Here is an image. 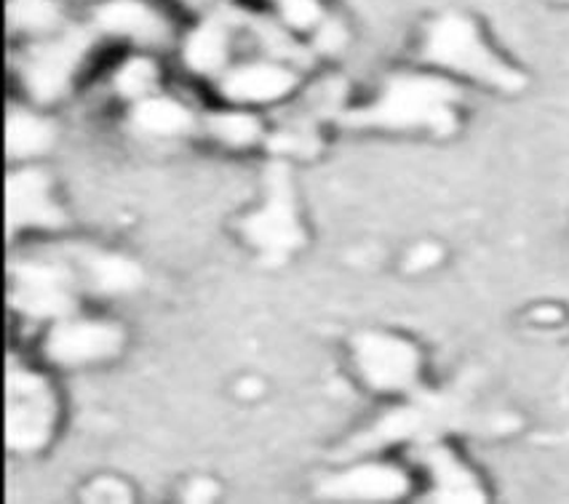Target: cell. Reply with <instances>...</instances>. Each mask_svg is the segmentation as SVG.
I'll use <instances>...</instances> for the list:
<instances>
[{
  "mask_svg": "<svg viewBox=\"0 0 569 504\" xmlns=\"http://www.w3.org/2000/svg\"><path fill=\"white\" fill-rule=\"evenodd\" d=\"M458 89L433 75H399L382 91V97L367 110H356L346 118L350 125H377V129H426L445 137L458 129Z\"/></svg>",
  "mask_w": 569,
  "mask_h": 504,
  "instance_id": "6da1fadb",
  "label": "cell"
},
{
  "mask_svg": "<svg viewBox=\"0 0 569 504\" xmlns=\"http://www.w3.org/2000/svg\"><path fill=\"white\" fill-rule=\"evenodd\" d=\"M426 59L502 91H519L527 83L519 70L508 68L500 57L492 54L471 19L460 14H447L431 24L426 38Z\"/></svg>",
  "mask_w": 569,
  "mask_h": 504,
  "instance_id": "7a4b0ae2",
  "label": "cell"
},
{
  "mask_svg": "<svg viewBox=\"0 0 569 504\" xmlns=\"http://www.w3.org/2000/svg\"><path fill=\"white\" fill-rule=\"evenodd\" d=\"M57 403L49 382L30 371L11 369L9 411H6V437L14 451H38L49 443L54 430Z\"/></svg>",
  "mask_w": 569,
  "mask_h": 504,
  "instance_id": "3957f363",
  "label": "cell"
},
{
  "mask_svg": "<svg viewBox=\"0 0 569 504\" xmlns=\"http://www.w3.org/2000/svg\"><path fill=\"white\" fill-rule=\"evenodd\" d=\"M361 380L380 393H407L420 380V353L393 334H361L353 344Z\"/></svg>",
  "mask_w": 569,
  "mask_h": 504,
  "instance_id": "277c9868",
  "label": "cell"
},
{
  "mask_svg": "<svg viewBox=\"0 0 569 504\" xmlns=\"http://www.w3.org/2000/svg\"><path fill=\"white\" fill-rule=\"evenodd\" d=\"M243 235L257 249L283 256L302 243V230L295 214L292 182L287 165H273L268 174V203L243 222Z\"/></svg>",
  "mask_w": 569,
  "mask_h": 504,
  "instance_id": "5b68a950",
  "label": "cell"
},
{
  "mask_svg": "<svg viewBox=\"0 0 569 504\" xmlns=\"http://www.w3.org/2000/svg\"><path fill=\"white\" fill-rule=\"evenodd\" d=\"M123 331L102 321H64L57 323L46 340V355L59 366H83L112 357L121 350Z\"/></svg>",
  "mask_w": 569,
  "mask_h": 504,
  "instance_id": "8992f818",
  "label": "cell"
},
{
  "mask_svg": "<svg viewBox=\"0 0 569 504\" xmlns=\"http://www.w3.org/2000/svg\"><path fill=\"white\" fill-rule=\"evenodd\" d=\"M14 304L30 317H68L76 308L72 278L57 264H22L14 273Z\"/></svg>",
  "mask_w": 569,
  "mask_h": 504,
  "instance_id": "52a82bcc",
  "label": "cell"
},
{
  "mask_svg": "<svg viewBox=\"0 0 569 504\" xmlns=\"http://www.w3.org/2000/svg\"><path fill=\"white\" fill-rule=\"evenodd\" d=\"M86 49H89V38L81 36V32H72L62 41L38 49L28 59V68H24V81H28L32 97L38 102H49V99L62 94Z\"/></svg>",
  "mask_w": 569,
  "mask_h": 504,
  "instance_id": "ba28073f",
  "label": "cell"
},
{
  "mask_svg": "<svg viewBox=\"0 0 569 504\" xmlns=\"http://www.w3.org/2000/svg\"><path fill=\"white\" fill-rule=\"evenodd\" d=\"M319 491L332 500L393 502L409 491V477L393 464H359L348 473L329 477Z\"/></svg>",
  "mask_w": 569,
  "mask_h": 504,
  "instance_id": "9c48e42d",
  "label": "cell"
},
{
  "mask_svg": "<svg viewBox=\"0 0 569 504\" xmlns=\"http://www.w3.org/2000/svg\"><path fill=\"white\" fill-rule=\"evenodd\" d=\"M57 228L62 224V211L51 201L49 179L41 171H22L9 179V230L19 228Z\"/></svg>",
  "mask_w": 569,
  "mask_h": 504,
  "instance_id": "30bf717a",
  "label": "cell"
},
{
  "mask_svg": "<svg viewBox=\"0 0 569 504\" xmlns=\"http://www.w3.org/2000/svg\"><path fill=\"white\" fill-rule=\"evenodd\" d=\"M426 467L433 475V500L439 502H485V488L460 456L447 446L426 448Z\"/></svg>",
  "mask_w": 569,
  "mask_h": 504,
  "instance_id": "8fae6325",
  "label": "cell"
},
{
  "mask_svg": "<svg viewBox=\"0 0 569 504\" xmlns=\"http://www.w3.org/2000/svg\"><path fill=\"white\" fill-rule=\"evenodd\" d=\"M295 75L278 64H247L230 72L222 81V97L230 102H270L289 94Z\"/></svg>",
  "mask_w": 569,
  "mask_h": 504,
  "instance_id": "7c38bea8",
  "label": "cell"
},
{
  "mask_svg": "<svg viewBox=\"0 0 569 504\" xmlns=\"http://www.w3.org/2000/svg\"><path fill=\"white\" fill-rule=\"evenodd\" d=\"M97 22L112 36L131 38L139 43H161L167 38L163 19L139 0H112L97 11Z\"/></svg>",
  "mask_w": 569,
  "mask_h": 504,
  "instance_id": "4fadbf2b",
  "label": "cell"
},
{
  "mask_svg": "<svg viewBox=\"0 0 569 504\" xmlns=\"http://www.w3.org/2000/svg\"><path fill=\"white\" fill-rule=\"evenodd\" d=\"M228 57V38H224L222 22L201 24L184 46V62L196 72H214L224 64Z\"/></svg>",
  "mask_w": 569,
  "mask_h": 504,
  "instance_id": "5bb4252c",
  "label": "cell"
},
{
  "mask_svg": "<svg viewBox=\"0 0 569 504\" xmlns=\"http://www.w3.org/2000/svg\"><path fill=\"white\" fill-rule=\"evenodd\" d=\"M134 121L139 129L161 137L182 134V131L193 125L190 112L180 102H174V99H144L134 110Z\"/></svg>",
  "mask_w": 569,
  "mask_h": 504,
  "instance_id": "9a60e30c",
  "label": "cell"
},
{
  "mask_svg": "<svg viewBox=\"0 0 569 504\" xmlns=\"http://www.w3.org/2000/svg\"><path fill=\"white\" fill-rule=\"evenodd\" d=\"M6 144H9L11 158H30L38 155V152H46L51 144L49 123L30 115V112H11Z\"/></svg>",
  "mask_w": 569,
  "mask_h": 504,
  "instance_id": "2e32d148",
  "label": "cell"
},
{
  "mask_svg": "<svg viewBox=\"0 0 569 504\" xmlns=\"http://www.w3.org/2000/svg\"><path fill=\"white\" fill-rule=\"evenodd\" d=\"M89 275L91 283L99 291L108 294H118V291H131L142 281V273L131 260L118 254H97L89 260Z\"/></svg>",
  "mask_w": 569,
  "mask_h": 504,
  "instance_id": "e0dca14e",
  "label": "cell"
},
{
  "mask_svg": "<svg viewBox=\"0 0 569 504\" xmlns=\"http://www.w3.org/2000/svg\"><path fill=\"white\" fill-rule=\"evenodd\" d=\"M420 427H422V411H417V409L393 411V414H388L386 420L377 422L367 435H361L356 446H361L363 451L386 446V443L401 441V437L420 433Z\"/></svg>",
  "mask_w": 569,
  "mask_h": 504,
  "instance_id": "ac0fdd59",
  "label": "cell"
},
{
  "mask_svg": "<svg viewBox=\"0 0 569 504\" xmlns=\"http://www.w3.org/2000/svg\"><path fill=\"white\" fill-rule=\"evenodd\" d=\"M209 129L230 148H249L260 137V121L249 112H220L209 118Z\"/></svg>",
  "mask_w": 569,
  "mask_h": 504,
  "instance_id": "d6986e66",
  "label": "cell"
},
{
  "mask_svg": "<svg viewBox=\"0 0 569 504\" xmlns=\"http://www.w3.org/2000/svg\"><path fill=\"white\" fill-rule=\"evenodd\" d=\"M9 19L19 30H49L57 24L59 9L54 0H11Z\"/></svg>",
  "mask_w": 569,
  "mask_h": 504,
  "instance_id": "ffe728a7",
  "label": "cell"
},
{
  "mask_svg": "<svg viewBox=\"0 0 569 504\" xmlns=\"http://www.w3.org/2000/svg\"><path fill=\"white\" fill-rule=\"evenodd\" d=\"M118 91L126 97H139L156 83V64L148 59H131L126 62L116 78Z\"/></svg>",
  "mask_w": 569,
  "mask_h": 504,
  "instance_id": "44dd1931",
  "label": "cell"
},
{
  "mask_svg": "<svg viewBox=\"0 0 569 504\" xmlns=\"http://www.w3.org/2000/svg\"><path fill=\"white\" fill-rule=\"evenodd\" d=\"M281 11L283 19L300 30H308L316 22H321V9L316 0H281Z\"/></svg>",
  "mask_w": 569,
  "mask_h": 504,
  "instance_id": "7402d4cb",
  "label": "cell"
},
{
  "mask_svg": "<svg viewBox=\"0 0 569 504\" xmlns=\"http://www.w3.org/2000/svg\"><path fill=\"white\" fill-rule=\"evenodd\" d=\"M86 496H89V500H108V502H129L131 500L129 486L118 483L116 477H102V481H97Z\"/></svg>",
  "mask_w": 569,
  "mask_h": 504,
  "instance_id": "603a6c76",
  "label": "cell"
},
{
  "mask_svg": "<svg viewBox=\"0 0 569 504\" xmlns=\"http://www.w3.org/2000/svg\"><path fill=\"white\" fill-rule=\"evenodd\" d=\"M441 260V251H439V245H433V243H420L417 245L415 251H409V256H407V268L409 270H428V268H433L436 262Z\"/></svg>",
  "mask_w": 569,
  "mask_h": 504,
  "instance_id": "cb8c5ba5",
  "label": "cell"
},
{
  "mask_svg": "<svg viewBox=\"0 0 569 504\" xmlns=\"http://www.w3.org/2000/svg\"><path fill=\"white\" fill-rule=\"evenodd\" d=\"M316 41H319L321 51H337L342 43H346V30H342L337 22H323Z\"/></svg>",
  "mask_w": 569,
  "mask_h": 504,
  "instance_id": "d4e9b609",
  "label": "cell"
},
{
  "mask_svg": "<svg viewBox=\"0 0 569 504\" xmlns=\"http://www.w3.org/2000/svg\"><path fill=\"white\" fill-rule=\"evenodd\" d=\"M214 494H217V483L201 477V481H196L193 486L188 488V502H209V500H214Z\"/></svg>",
  "mask_w": 569,
  "mask_h": 504,
  "instance_id": "484cf974",
  "label": "cell"
},
{
  "mask_svg": "<svg viewBox=\"0 0 569 504\" xmlns=\"http://www.w3.org/2000/svg\"><path fill=\"white\" fill-rule=\"evenodd\" d=\"M535 317H538V321H542V323H553V321H559V317H561V310L559 308H538V310H535Z\"/></svg>",
  "mask_w": 569,
  "mask_h": 504,
  "instance_id": "4316f807",
  "label": "cell"
},
{
  "mask_svg": "<svg viewBox=\"0 0 569 504\" xmlns=\"http://www.w3.org/2000/svg\"><path fill=\"white\" fill-rule=\"evenodd\" d=\"M238 390H241V393H243V395H257V393H260V382L249 380V382H243V384H241V387H238Z\"/></svg>",
  "mask_w": 569,
  "mask_h": 504,
  "instance_id": "83f0119b",
  "label": "cell"
},
{
  "mask_svg": "<svg viewBox=\"0 0 569 504\" xmlns=\"http://www.w3.org/2000/svg\"><path fill=\"white\" fill-rule=\"evenodd\" d=\"M190 3H207V0H190Z\"/></svg>",
  "mask_w": 569,
  "mask_h": 504,
  "instance_id": "f1b7e54d",
  "label": "cell"
}]
</instances>
